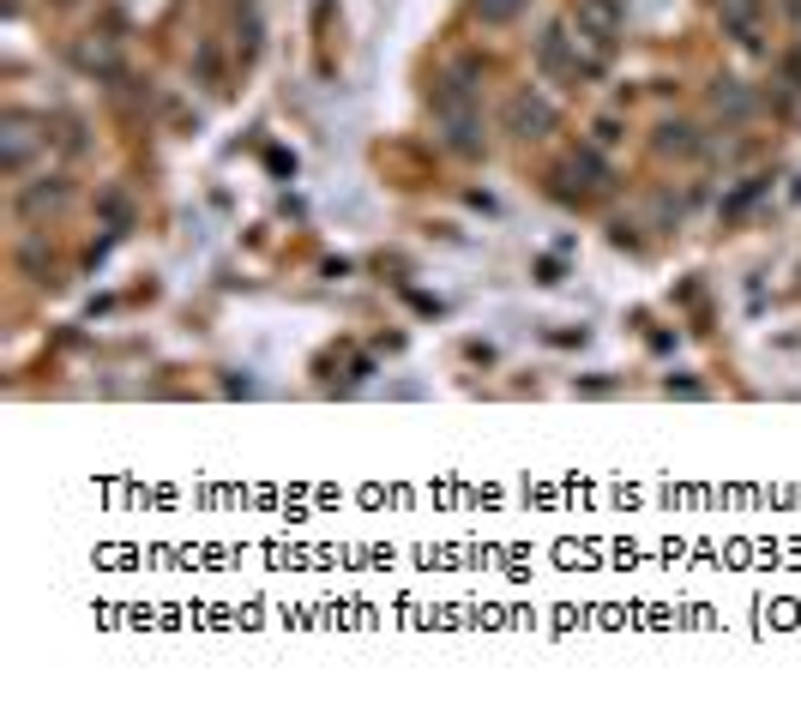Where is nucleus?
<instances>
[{
	"label": "nucleus",
	"mask_w": 801,
	"mask_h": 704,
	"mask_svg": "<svg viewBox=\"0 0 801 704\" xmlns=\"http://www.w3.org/2000/svg\"><path fill=\"white\" fill-rule=\"evenodd\" d=\"M434 127L447 133V145L458 157H477L482 151V109H477V97H470V85H465V67L447 72V79H434Z\"/></svg>",
	"instance_id": "nucleus-1"
},
{
	"label": "nucleus",
	"mask_w": 801,
	"mask_h": 704,
	"mask_svg": "<svg viewBox=\"0 0 801 704\" xmlns=\"http://www.w3.org/2000/svg\"><path fill=\"white\" fill-rule=\"evenodd\" d=\"M560 127V109L548 102L537 85H518V91H507V102H500V133L507 139H548V133Z\"/></svg>",
	"instance_id": "nucleus-2"
},
{
	"label": "nucleus",
	"mask_w": 801,
	"mask_h": 704,
	"mask_svg": "<svg viewBox=\"0 0 801 704\" xmlns=\"http://www.w3.org/2000/svg\"><path fill=\"white\" fill-rule=\"evenodd\" d=\"M621 0H573V31H578V49H590L597 61H609L615 37H621Z\"/></svg>",
	"instance_id": "nucleus-3"
},
{
	"label": "nucleus",
	"mask_w": 801,
	"mask_h": 704,
	"mask_svg": "<svg viewBox=\"0 0 801 704\" xmlns=\"http://www.w3.org/2000/svg\"><path fill=\"white\" fill-rule=\"evenodd\" d=\"M537 67L548 72V79L573 85L578 72H585V55H578V37L567 31V25H548V31L537 37Z\"/></svg>",
	"instance_id": "nucleus-4"
},
{
	"label": "nucleus",
	"mask_w": 801,
	"mask_h": 704,
	"mask_svg": "<svg viewBox=\"0 0 801 704\" xmlns=\"http://www.w3.org/2000/svg\"><path fill=\"white\" fill-rule=\"evenodd\" d=\"M717 19H723V31H730L735 42L760 49V19H765V0H717Z\"/></svg>",
	"instance_id": "nucleus-5"
},
{
	"label": "nucleus",
	"mask_w": 801,
	"mask_h": 704,
	"mask_svg": "<svg viewBox=\"0 0 801 704\" xmlns=\"http://www.w3.org/2000/svg\"><path fill=\"white\" fill-rule=\"evenodd\" d=\"M61 205H67V182H61V175H42V182H31V187L19 193V217L25 223H37L42 212H61Z\"/></svg>",
	"instance_id": "nucleus-6"
},
{
	"label": "nucleus",
	"mask_w": 801,
	"mask_h": 704,
	"mask_svg": "<svg viewBox=\"0 0 801 704\" xmlns=\"http://www.w3.org/2000/svg\"><path fill=\"white\" fill-rule=\"evenodd\" d=\"M651 151L657 157H700V133H693L687 121H663L657 139H651Z\"/></svg>",
	"instance_id": "nucleus-7"
},
{
	"label": "nucleus",
	"mask_w": 801,
	"mask_h": 704,
	"mask_svg": "<svg viewBox=\"0 0 801 704\" xmlns=\"http://www.w3.org/2000/svg\"><path fill=\"white\" fill-rule=\"evenodd\" d=\"M560 175H578V187H585V193H603V187H609V163H603L597 151H573Z\"/></svg>",
	"instance_id": "nucleus-8"
},
{
	"label": "nucleus",
	"mask_w": 801,
	"mask_h": 704,
	"mask_svg": "<svg viewBox=\"0 0 801 704\" xmlns=\"http://www.w3.org/2000/svg\"><path fill=\"white\" fill-rule=\"evenodd\" d=\"M0 163H7V175H25V163H31V133H19V115L7 121V151H0Z\"/></svg>",
	"instance_id": "nucleus-9"
},
{
	"label": "nucleus",
	"mask_w": 801,
	"mask_h": 704,
	"mask_svg": "<svg viewBox=\"0 0 801 704\" xmlns=\"http://www.w3.org/2000/svg\"><path fill=\"white\" fill-rule=\"evenodd\" d=\"M525 7H530V0H470V12H477L482 25H512Z\"/></svg>",
	"instance_id": "nucleus-10"
},
{
	"label": "nucleus",
	"mask_w": 801,
	"mask_h": 704,
	"mask_svg": "<svg viewBox=\"0 0 801 704\" xmlns=\"http://www.w3.org/2000/svg\"><path fill=\"white\" fill-rule=\"evenodd\" d=\"M711 109H730V115H741V109H748L741 85H735V79H717V91H711Z\"/></svg>",
	"instance_id": "nucleus-11"
},
{
	"label": "nucleus",
	"mask_w": 801,
	"mask_h": 704,
	"mask_svg": "<svg viewBox=\"0 0 801 704\" xmlns=\"http://www.w3.org/2000/svg\"><path fill=\"white\" fill-rule=\"evenodd\" d=\"M621 139V127L609 121V115H603V121H597V145H615Z\"/></svg>",
	"instance_id": "nucleus-12"
},
{
	"label": "nucleus",
	"mask_w": 801,
	"mask_h": 704,
	"mask_svg": "<svg viewBox=\"0 0 801 704\" xmlns=\"http://www.w3.org/2000/svg\"><path fill=\"white\" fill-rule=\"evenodd\" d=\"M783 72H790V85H795V91H801V49L790 55V61H783Z\"/></svg>",
	"instance_id": "nucleus-13"
}]
</instances>
